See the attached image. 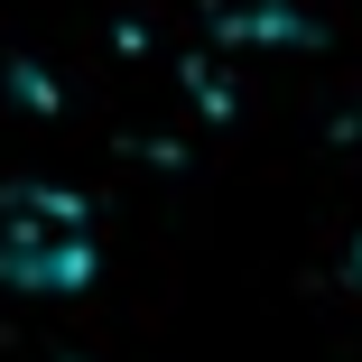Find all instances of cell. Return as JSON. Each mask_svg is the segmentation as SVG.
Listing matches in <instances>:
<instances>
[{
    "label": "cell",
    "instance_id": "obj_1",
    "mask_svg": "<svg viewBox=\"0 0 362 362\" xmlns=\"http://www.w3.org/2000/svg\"><path fill=\"white\" fill-rule=\"evenodd\" d=\"M103 269L93 214L56 186H0V288L10 298H75Z\"/></svg>",
    "mask_w": 362,
    "mask_h": 362
}]
</instances>
